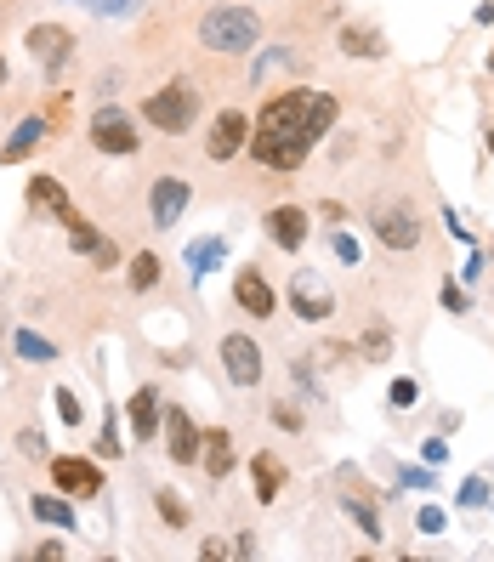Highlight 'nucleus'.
<instances>
[{
    "instance_id": "4be33fe9",
    "label": "nucleus",
    "mask_w": 494,
    "mask_h": 562,
    "mask_svg": "<svg viewBox=\"0 0 494 562\" xmlns=\"http://www.w3.org/2000/svg\"><path fill=\"white\" fill-rule=\"evenodd\" d=\"M336 46H341V57H387V40H381V29H370V23H347Z\"/></svg>"
},
{
    "instance_id": "7ed1b4c3",
    "label": "nucleus",
    "mask_w": 494,
    "mask_h": 562,
    "mask_svg": "<svg viewBox=\"0 0 494 562\" xmlns=\"http://www.w3.org/2000/svg\"><path fill=\"white\" fill-rule=\"evenodd\" d=\"M142 125L148 131H159V137H188L199 125V114H205V97H199V80L194 74H177V80H165V86H154L148 97H142Z\"/></svg>"
},
{
    "instance_id": "de8ad7c7",
    "label": "nucleus",
    "mask_w": 494,
    "mask_h": 562,
    "mask_svg": "<svg viewBox=\"0 0 494 562\" xmlns=\"http://www.w3.org/2000/svg\"><path fill=\"white\" fill-rule=\"evenodd\" d=\"M0 86H6V57H0Z\"/></svg>"
},
{
    "instance_id": "79ce46f5",
    "label": "nucleus",
    "mask_w": 494,
    "mask_h": 562,
    "mask_svg": "<svg viewBox=\"0 0 494 562\" xmlns=\"http://www.w3.org/2000/svg\"><path fill=\"white\" fill-rule=\"evenodd\" d=\"M137 6H142V0H108V6H103V18H131Z\"/></svg>"
},
{
    "instance_id": "c756f323",
    "label": "nucleus",
    "mask_w": 494,
    "mask_h": 562,
    "mask_svg": "<svg viewBox=\"0 0 494 562\" xmlns=\"http://www.w3.org/2000/svg\"><path fill=\"white\" fill-rule=\"evenodd\" d=\"M69 250L74 256H97L103 250V233L91 228V222H80V228H69Z\"/></svg>"
},
{
    "instance_id": "423d86ee",
    "label": "nucleus",
    "mask_w": 494,
    "mask_h": 562,
    "mask_svg": "<svg viewBox=\"0 0 494 562\" xmlns=\"http://www.w3.org/2000/svg\"><path fill=\"white\" fill-rule=\"evenodd\" d=\"M216 358H222V375H228V381H233L239 392L262 387V375H267V352H262V341H256V335L228 330L222 341H216Z\"/></svg>"
},
{
    "instance_id": "5701e85b",
    "label": "nucleus",
    "mask_w": 494,
    "mask_h": 562,
    "mask_svg": "<svg viewBox=\"0 0 494 562\" xmlns=\"http://www.w3.org/2000/svg\"><path fill=\"white\" fill-rule=\"evenodd\" d=\"M222 256H228V233H205L199 245H188V273H194V279H205Z\"/></svg>"
},
{
    "instance_id": "2eb2a0df",
    "label": "nucleus",
    "mask_w": 494,
    "mask_h": 562,
    "mask_svg": "<svg viewBox=\"0 0 494 562\" xmlns=\"http://www.w3.org/2000/svg\"><path fill=\"white\" fill-rule=\"evenodd\" d=\"M29 205H35V211H46V216H52V222H57L63 233L86 222V216L74 211V199L63 194V182H57V176H46V171H35V176H29Z\"/></svg>"
},
{
    "instance_id": "ddd939ff",
    "label": "nucleus",
    "mask_w": 494,
    "mask_h": 562,
    "mask_svg": "<svg viewBox=\"0 0 494 562\" xmlns=\"http://www.w3.org/2000/svg\"><path fill=\"white\" fill-rule=\"evenodd\" d=\"M23 52L35 57L46 74H57L63 63L74 57V29H63V23H29V35H23Z\"/></svg>"
},
{
    "instance_id": "b1692460",
    "label": "nucleus",
    "mask_w": 494,
    "mask_h": 562,
    "mask_svg": "<svg viewBox=\"0 0 494 562\" xmlns=\"http://www.w3.org/2000/svg\"><path fill=\"white\" fill-rule=\"evenodd\" d=\"M159 273H165V262H159L154 250H137L131 256V267H125V284H131V296H148L159 284Z\"/></svg>"
},
{
    "instance_id": "a211bd4d",
    "label": "nucleus",
    "mask_w": 494,
    "mask_h": 562,
    "mask_svg": "<svg viewBox=\"0 0 494 562\" xmlns=\"http://www.w3.org/2000/svg\"><path fill=\"white\" fill-rule=\"evenodd\" d=\"M284 460L273 455V449H256V455H250V483H256V500H262V506H273V500H279L284 494Z\"/></svg>"
},
{
    "instance_id": "4468645a",
    "label": "nucleus",
    "mask_w": 494,
    "mask_h": 562,
    "mask_svg": "<svg viewBox=\"0 0 494 562\" xmlns=\"http://www.w3.org/2000/svg\"><path fill=\"white\" fill-rule=\"evenodd\" d=\"M233 307L245 318H273L279 313V290H273V279H267L262 267H239L233 273Z\"/></svg>"
},
{
    "instance_id": "f704fd0d",
    "label": "nucleus",
    "mask_w": 494,
    "mask_h": 562,
    "mask_svg": "<svg viewBox=\"0 0 494 562\" xmlns=\"http://www.w3.org/2000/svg\"><path fill=\"white\" fill-rule=\"evenodd\" d=\"M460 506H489V483H483V477H466V489H460Z\"/></svg>"
},
{
    "instance_id": "dca6fc26",
    "label": "nucleus",
    "mask_w": 494,
    "mask_h": 562,
    "mask_svg": "<svg viewBox=\"0 0 494 562\" xmlns=\"http://www.w3.org/2000/svg\"><path fill=\"white\" fill-rule=\"evenodd\" d=\"M125 415H131V438L154 443L165 432V398H159V387H137L125 398Z\"/></svg>"
},
{
    "instance_id": "473e14b6",
    "label": "nucleus",
    "mask_w": 494,
    "mask_h": 562,
    "mask_svg": "<svg viewBox=\"0 0 494 562\" xmlns=\"http://www.w3.org/2000/svg\"><path fill=\"white\" fill-rule=\"evenodd\" d=\"M97 455H103V460H120V455H125V449H120V426H114V415H108L103 432H97Z\"/></svg>"
},
{
    "instance_id": "49530a36",
    "label": "nucleus",
    "mask_w": 494,
    "mask_h": 562,
    "mask_svg": "<svg viewBox=\"0 0 494 562\" xmlns=\"http://www.w3.org/2000/svg\"><path fill=\"white\" fill-rule=\"evenodd\" d=\"M483 148H489V159H494V125H489V131H483Z\"/></svg>"
},
{
    "instance_id": "a878e982",
    "label": "nucleus",
    "mask_w": 494,
    "mask_h": 562,
    "mask_svg": "<svg viewBox=\"0 0 494 562\" xmlns=\"http://www.w3.org/2000/svg\"><path fill=\"white\" fill-rule=\"evenodd\" d=\"M154 511H159V523L165 528H188V517H194L177 489H154Z\"/></svg>"
},
{
    "instance_id": "393cba45",
    "label": "nucleus",
    "mask_w": 494,
    "mask_h": 562,
    "mask_svg": "<svg viewBox=\"0 0 494 562\" xmlns=\"http://www.w3.org/2000/svg\"><path fill=\"white\" fill-rule=\"evenodd\" d=\"M12 347H18L23 364H57V341H46L40 330H18L12 335Z\"/></svg>"
},
{
    "instance_id": "4c0bfd02",
    "label": "nucleus",
    "mask_w": 494,
    "mask_h": 562,
    "mask_svg": "<svg viewBox=\"0 0 494 562\" xmlns=\"http://www.w3.org/2000/svg\"><path fill=\"white\" fill-rule=\"evenodd\" d=\"M120 86H125V74H120V69H108V74H103V80H97L91 91H97L103 103H114V97H120Z\"/></svg>"
},
{
    "instance_id": "bb28decb",
    "label": "nucleus",
    "mask_w": 494,
    "mask_h": 562,
    "mask_svg": "<svg viewBox=\"0 0 494 562\" xmlns=\"http://www.w3.org/2000/svg\"><path fill=\"white\" fill-rule=\"evenodd\" d=\"M358 352H364L370 364H387V358H392V330H387V324H370V330L358 335Z\"/></svg>"
},
{
    "instance_id": "6ab92c4d",
    "label": "nucleus",
    "mask_w": 494,
    "mask_h": 562,
    "mask_svg": "<svg viewBox=\"0 0 494 562\" xmlns=\"http://www.w3.org/2000/svg\"><path fill=\"white\" fill-rule=\"evenodd\" d=\"M29 517H35V523H46V528H63V534H74V528H80L74 500L63 489H57V494H29Z\"/></svg>"
},
{
    "instance_id": "09e8293b",
    "label": "nucleus",
    "mask_w": 494,
    "mask_h": 562,
    "mask_svg": "<svg viewBox=\"0 0 494 562\" xmlns=\"http://www.w3.org/2000/svg\"><path fill=\"white\" fill-rule=\"evenodd\" d=\"M489 69H494V52H489Z\"/></svg>"
},
{
    "instance_id": "72a5a7b5",
    "label": "nucleus",
    "mask_w": 494,
    "mask_h": 562,
    "mask_svg": "<svg viewBox=\"0 0 494 562\" xmlns=\"http://www.w3.org/2000/svg\"><path fill=\"white\" fill-rule=\"evenodd\" d=\"M415 528H421V534H443V528H449V511L443 506H421L415 511Z\"/></svg>"
},
{
    "instance_id": "f257e3e1",
    "label": "nucleus",
    "mask_w": 494,
    "mask_h": 562,
    "mask_svg": "<svg viewBox=\"0 0 494 562\" xmlns=\"http://www.w3.org/2000/svg\"><path fill=\"white\" fill-rule=\"evenodd\" d=\"M341 120V103L330 97V91H313V86H290L279 91V97H267L262 108H256V125H250V165L256 171H301L307 165V154H313L318 142L336 131Z\"/></svg>"
},
{
    "instance_id": "39448f33",
    "label": "nucleus",
    "mask_w": 494,
    "mask_h": 562,
    "mask_svg": "<svg viewBox=\"0 0 494 562\" xmlns=\"http://www.w3.org/2000/svg\"><path fill=\"white\" fill-rule=\"evenodd\" d=\"M370 233L381 239V250L409 256V250H421L426 222H421V211H415L409 199H375V205H370Z\"/></svg>"
},
{
    "instance_id": "9d476101",
    "label": "nucleus",
    "mask_w": 494,
    "mask_h": 562,
    "mask_svg": "<svg viewBox=\"0 0 494 562\" xmlns=\"http://www.w3.org/2000/svg\"><path fill=\"white\" fill-rule=\"evenodd\" d=\"M284 301H290V313H296L301 324H324V318H336V296H330V284L318 279L313 267H296V279H290Z\"/></svg>"
},
{
    "instance_id": "37998d69",
    "label": "nucleus",
    "mask_w": 494,
    "mask_h": 562,
    "mask_svg": "<svg viewBox=\"0 0 494 562\" xmlns=\"http://www.w3.org/2000/svg\"><path fill=\"white\" fill-rule=\"evenodd\" d=\"M91 262L103 267V273H108V267H120V245H108V239H103V250H97V256H91Z\"/></svg>"
},
{
    "instance_id": "aec40b11",
    "label": "nucleus",
    "mask_w": 494,
    "mask_h": 562,
    "mask_svg": "<svg viewBox=\"0 0 494 562\" xmlns=\"http://www.w3.org/2000/svg\"><path fill=\"white\" fill-rule=\"evenodd\" d=\"M341 511L353 517V523H358V534H364L370 545H381V540H387V534H381V517H375V500H370V489H364V483H358V494H353V489L341 494Z\"/></svg>"
},
{
    "instance_id": "ea45409f",
    "label": "nucleus",
    "mask_w": 494,
    "mask_h": 562,
    "mask_svg": "<svg viewBox=\"0 0 494 562\" xmlns=\"http://www.w3.org/2000/svg\"><path fill=\"white\" fill-rule=\"evenodd\" d=\"M421 455H426V466H443V460H449V443H443V438H426Z\"/></svg>"
},
{
    "instance_id": "2f4dec72",
    "label": "nucleus",
    "mask_w": 494,
    "mask_h": 562,
    "mask_svg": "<svg viewBox=\"0 0 494 562\" xmlns=\"http://www.w3.org/2000/svg\"><path fill=\"white\" fill-rule=\"evenodd\" d=\"M267 415H273V426H279V432H307V415H301L296 404H273Z\"/></svg>"
},
{
    "instance_id": "c03bdc74",
    "label": "nucleus",
    "mask_w": 494,
    "mask_h": 562,
    "mask_svg": "<svg viewBox=\"0 0 494 562\" xmlns=\"http://www.w3.org/2000/svg\"><path fill=\"white\" fill-rule=\"evenodd\" d=\"M35 557L57 562V557H69V545H57V540H46V545H35Z\"/></svg>"
},
{
    "instance_id": "e433bc0d",
    "label": "nucleus",
    "mask_w": 494,
    "mask_h": 562,
    "mask_svg": "<svg viewBox=\"0 0 494 562\" xmlns=\"http://www.w3.org/2000/svg\"><path fill=\"white\" fill-rule=\"evenodd\" d=\"M438 301H443V307H449V313H472V307H466V290H460V284H449V279H443Z\"/></svg>"
},
{
    "instance_id": "412c9836",
    "label": "nucleus",
    "mask_w": 494,
    "mask_h": 562,
    "mask_svg": "<svg viewBox=\"0 0 494 562\" xmlns=\"http://www.w3.org/2000/svg\"><path fill=\"white\" fill-rule=\"evenodd\" d=\"M46 131H52V125H46V114H23L18 131L0 142V159H23L29 148H40V142H46Z\"/></svg>"
},
{
    "instance_id": "c9c22d12",
    "label": "nucleus",
    "mask_w": 494,
    "mask_h": 562,
    "mask_svg": "<svg viewBox=\"0 0 494 562\" xmlns=\"http://www.w3.org/2000/svg\"><path fill=\"white\" fill-rule=\"evenodd\" d=\"M330 250H336V262L358 267V239H353V233H336V239H330Z\"/></svg>"
},
{
    "instance_id": "6e6552de",
    "label": "nucleus",
    "mask_w": 494,
    "mask_h": 562,
    "mask_svg": "<svg viewBox=\"0 0 494 562\" xmlns=\"http://www.w3.org/2000/svg\"><path fill=\"white\" fill-rule=\"evenodd\" d=\"M250 114L245 108H222V114H211V125H205V159L211 165H228V159H239L250 148Z\"/></svg>"
},
{
    "instance_id": "a19ab883",
    "label": "nucleus",
    "mask_w": 494,
    "mask_h": 562,
    "mask_svg": "<svg viewBox=\"0 0 494 562\" xmlns=\"http://www.w3.org/2000/svg\"><path fill=\"white\" fill-rule=\"evenodd\" d=\"M199 557H205V562H216V557H233V545H228V540H205V545H199Z\"/></svg>"
},
{
    "instance_id": "20e7f679",
    "label": "nucleus",
    "mask_w": 494,
    "mask_h": 562,
    "mask_svg": "<svg viewBox=\"0 0 494 562\" xmlns=\"http://www.w3.org/2000/svg\"><path fill=\"white\" fill-rule=\"evenodd\" d=\"M86 142L103 159H137L142 154V114L120 103H97V114L86 120Z\"/></svg>"
},
{
    "instance_id": "f8f14e48",
    "label": "nucleus",
    "mask_w": 494,
    "mask_h": 562,
    "mask_svg": "<svg viewBox=\"0 0 494 562\" xmlns=\"http://www.w3.org/2000/svg\"><path fill=\"white\" fill-rule=\"evenodd\" d=\"M262 233H267V245H273V250L301 256V245L313 239V216L301 211V205H273V211L262 216Z\"/></svg>"
},
{
    "instance_id": "7c9ffc66",
    "label": "nucleus",
    "mask_w": 494,
    "mask_h": 562,
    "mask_svg": "<svg viewBox=\"0 0 494 562\" xmlns=\"http://www.w3.org/2000/svg\"><path fill=\"white\" fill-rule=\"evenodd\" d=\"M52 404H57V415H63L69 426H86V409H80V398H74L69 387H57V392H52Z\"/></svg>"
},
{
    "instance_id": "9b49d317",
    "label": "nucleus",
    "mask_w": 494,
    "mask_h": 562,
    "mask_svg": "<svg viewBox=\"0 0 494 562\" xmlns=\"http://www.w3.org/2000/svg\"><path fill=\"white\" fill-rule=\"evenodd\" d=\"M165 455H171V466H199V455H205V432L182 404H165Z\"/></svg>"
},
{
    "instance_id": "58836bf2",
    "label": "nucleus",
    "mask_w": 494,
    "mask_h": 562,
    "mask_svg": "<svg viewBox=\"0 0 494 562\" xmlns=\"http://www.w3.org/2000/svg\"><path fill=\"white\" fill-rule=\"evenodd\" d=\"M398 489H432V472H421V466H404V472H398Z\"/></svg>"
},
{
    "instance_id": "a18cd8bd",
    "label": "nucleus",
    "mask_w": 494,
    "mask_h": 562,
    "mask_svg": "<svg viewBox=\"0 0 494 562\" xmlns=\"http://www.w3.org/2000/svg\"><path fill=\"white\" fill-rule=\"evenodd\" d=\"M74 6H86V12H97V18H103V6H108V0H74Z\"/></svg>"
},
{
    "instance_id": "f03ea898",
    "label": "nucleus",
    "mask_w": 494,
    "mask_h": 562,
    "mask_svg": "<svg viewBox=\"0 0 494 562\" xmlns=\"http://www.w3.org/2000/svg\"><path fill=\"white\" fill-rule=\"evenodd\" d=\"M262 12L256 6H245V0H216V6H205L194 23V40L205 46L211 57H250L256 46H262Z\"/></svg>"
},
{
    "instance_id": "0eeeda50",
    "label": "nucleus",
    "mask_w": 494,
    "mask_h": 562,
    "mask_svg": "<svg viewBox=\"0 0 494 562\" xmlns=\"http://www.w3.org/2000/svg\"><path fill=\"white\" fill-rule=\"evenodd\" d=\"M188 205H194V182L182 171H159L148 182V228L154 233H171L188 216Z\"/></svg>"
},
{
    "instance_id": "f3484780",
    "label": "nucleus",
    "mask_w": 494,
    "mask_h": 562,
    "mask_svg": "<svg viewBox=\"0 0 494 562\" xmlns=\"http://www.w3.org/2000/svg\"><path fill=\"white\" fill-rule=\"evenodd\" d=\"M199 466H205V477L211 483H228L233 466H239V443H233V432H205V455H199Z\"/></svg>"
},
{
    "instance_id": "1a4fd4ad",
    "label": "nucleus",
    "mask_w": 494,
    "mask_h": 562,
    "mask_svg": "<svg viewBox=\"0 0 494 562\" xmlns=\"http://www.w3.org/2000/svg\"><path fill=\"white\" fill-rule=\"evenodd\" d=\"M46 472H52V489H63L69 500H97V494L108 489L103 466L86 460V455H52L46 460Z\"/></svg>"
},
{
    "instance_id": "cd10ccee",
    "label": "nucleus",
    "mask_w": 494,
    "mask_h": 562,
    "mask_svg": "<svg viewBox=\"0 0 494 562\" xmlns=\"http://www.w3.org/2000/svg\"><path fill=\"white\" fill-rule=\"evenodd\" d=\"M12 449H18L23 460H52V443H46V432H35V426H18Z\"/></svg>"
},
{
    "instance_id": "c85d7f7f",
    "label": "nucleus",
    "mask_w": 494,
    "mask_h": 562,
    "mask_svg": "<svg viewBox=\"0 0 494 562\" xmlns=\"http://www.w3.org/2000/svg\"><path fill=\"white\" fill-rule=\"evenodd\" d=\"M415 398H421V387H415L409 375H398V381L387 387V404L398 409V415H409V409H415Z\"/></svg>"
}]
</instances>
